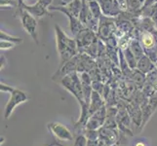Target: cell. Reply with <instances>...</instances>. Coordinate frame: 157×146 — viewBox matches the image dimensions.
<instances>
[{
    "label": "cell",
    "instance_id": "1",
    "mask_svg": "<svg viewBox=\"0 0 157 146\" xmlns=\"http://www.w3.org/2000/svg\"><path fill=\"white\" fill-rule=\"evenodd\" d=\"M55 32H56L57 51L59 57V68L66 62H67L70 58H72L73 57L78 55L79 50L75 38L68 37L59 24L55 25Z\"/></svg>",
    "mask_w": 157,
    "mask_h": 146
},
{
    "label": "cell",
    "instance_id": "2",
    "mask_svg": "<svg viewBox=\"0 0 157 146\" xmlns=\"http://www.w3.org/2000/svg\"><path fill=\"white\" fill-rule=\"evenodd\" d=\"M59 83L77 99V101L80 104V107H82L86 104H89V103H86L84 100L82 84H81L80 76L77 71L72 72L67 75V76H64L63 78L61 79V81H59Z\"/></svg>",
    "mask_w": 157,
    "mask_h": 146
},
{
    "label": "cell",
    "instance_id": "3",
    "mask_svg": "<svg viewBox=\"0 0 157 146\" xmlns=\"http://www.w3.org/2000/svg\"><path fill=\"white\" fill-rule=\"evenodd\" d=\"M18 11L24 29L36 44H39L38 33H37V19L23 8H18Z\"/></svg>",
    "mask_w": 157,
    "mask_h": 146
},
{
    "label": "cell",
    "instance_id": "4",
    "mask_svg": "<svg viewBox=\"0 0 157 146\" xmlns=\"http://www.w3.org/2000/svg\"><path fill=\"white\" fill-rule=\"evenodd\" d=\"M11 96L7 102L6 106H5V111H4V117L5 119H9L10 116L12 115V113L14 112L15 108L19 106L20 104L24 103V102L28 101L29 96L24 91H21L20 89L14 88L13 91L10 93Z\"/></svg>",
    "mask_w": 157,
    "mask_h": 146
},
{
    "label": "cell",
    "instance_id": "5",
    "mask_svg": "<svg viewBox=\"0 0 157 146\" xmlns=\"http://www.w3.org/2000/svg\"><path fill=\"white\" fill-rule=\"evenodd\" d=\"M116 29H117L116 21L114 20H112V18L102 15L100 19V25H99L98 32H97V35H98L99 39L102 41H106L112 35H114Z\"/></svg>",
    "mask_w": 157,
    "mask_h": 146
},
{
    "label": "cell",
    "instance_id": "6",
    "mask_svg": "<svg viewBox=\"0 0 157 146\" xmlns=\"http://www.w3.org/2000/svg\"><path fill=\"white\" fill-rule=\"evenodd\" d=\"M47 128L52 136L59 141H70L73 139L72 132L61 123H49L47 124Z\"/></svg>",
    "mask_w": 157,
    "mask_h": 146
},
{
    "label": "cell",
    "instance_id": "7",
    "mask_svg": "<svg viewBox=\"0 0 157 146\" xmlns=\"http://www.w3.org/2000/svg\"><path fill=\"white\" fill-rule=\"evenodd\" d=\"M98 38L99 37H97L94 31H92L91 29L87 28H84L76 36H75V40L77 42L79 53H84L86 51V49L91 44H93Z\"/></svg>",
    "mask_w": 157,
    "mask_h": 146
},
{
    "label": "cell",
    "instance_id": "8",
    "mask_svg": "<svg viewBox=\"0 0 157 146\" xmlns=\"http://www.w3.org/2000/svg\"><path fill=\"white\" fill-rule=\"evenodd\" d=\"M78 64H79V54L73 57L72 58H70L67 62H66L63 66L59 67L57 72L52 76V80L56 81V82H59L62 78H63L67 75L77 71L78 69Z\"/></svg>",
    "mask_w": 157,
    "mask_h": 146
},
{
    "label": "cell",
    "instance_id": "9",
    "mask_svg": "<svg viewBox=\"0 0 157 146\" xmlns=\"http://www.w3.org/2000/svg\"><path fill=\"white\" fill-rule=\"evenodd\" d=\"M116 122L118 131L129 134V136H134V133L132 131V125H134V124L127 109H118Z\"/></svg>",
    "mask_w": 157,
    "mask_h": 146
},
{
    "label": "cell",
    "instance_id": "10",
    "mask_svg": "<svg viewBox=\"0 0 157 146\" xmlns=\"http://www.w3.org/2000/svg\"><path fill=\"white\" fill-rule=\"evenodd\" d=\"M49 10L50 11H59V12H61L67 16L69 21V29L71 31V33L74 35V37L85 28V25L81 23L79 18L75 17V16H73L72 14H70L66 7H50Z\"/></svg>",
    "mask_w": 157,
    "mask_h": 146
},
{
    "label": "cell",
    "instance_id": "11",
    "mask_svg": "<svg viewBox=\"0 0 157 146\" xmlns=\"http://www.w3.org/2000/svg\"><path fill=\"white\" fill-rule=\"evenodd\" d=\"M106 114H107V107L106 105H105L98 111H96L94 114L89 118L87 124H86V129H101L105 124Z\"/></svg>",
    "mask_w": 157,
    "mask_h": 146
},
{
    "label": "cell",
    "instance_id": "12",
    "mask_svg": "<svg viewBox=\"0 0 157 146\" xmlns=\"http://www.w3.org/2000/svg\"><path fill=\"white\" fill-rule=\"evenodd\" d=\"M18 8H23V9L26 10L32 16H34L36 19H41L43 17H45V16L49 15V12H50L49 7L46 6V5L43 3L41 0H38L36 3L31 4V5L25 4L24 2Z\"/></svg>",
    "mask_w": 157,
    "mask_h": 146
},
{
    "label": "cell",
    "instance_id": "13",
    "mask_svg": "<svg viewBox=\"0 0 157 146\" xmlns=\"http://www.w3.org/2000/svg\"><path fill=\"white\" fill-rule=\"evenodd\" d=\"M100 141H101L105 146H114L119 140V133L117 129L101 127L99 129Z\"/></svg>",
    "mask_w": 157,
    "mask_h": 146
},
{
    "label": "cell",
    "instance_id": "14",
    "mask_svg": "<svg viewBox=\"0 0 157 146\" xmlns=\"http://www.w3.org/2000/svg\"><path fill=\"white\" fill-rule=\"evenodd\" d=\"M102 11V15L109 18H115L122 14L117 0H98Z\"/></svg>",
    "mask_w": 157,
    "mask_h": 146
},
{
    "label": "cell",
    "instance_id": "15",
    "mask_svg": "<svg viewBox=\"0 0 157 146\" xmlns=\"http://www.w3.org/2000/svg\"><path fill=\"white\" fill-rule=\"evenodd\" d=\"M156 109H157V92L148 97V101L147 102V104L142 107L143 123H142V126H140V129L144 128V126L147 125V123L148 122V120L150 119V117L152 116L153 113L156 111Z\"/></svg>",
    "mask_w": 157,
    "mask_h": 146
},
{
    "label": "cell",
    "instance_id": "16",
    "mask_svg": "<svg viewBox=\"0 0 157 146\" xmlns=\"http://www.w3.org/2000/svg\"><path fill=\"white\" fill-rule=\"evenodd\" d=\"M105 105V99L101 96L100 93L93 90V93H92V95H91V100H90V106H89L90 117L93 115L96 111H98Z\"/></svg>",
    "mask_w": 157,
    "mask_h": 146
},
{
    "label": "cell",
    "instance_id": "17",
    "mask_svg": "<svg viewBox=\"0 0 157 146\" xmlns=\"http://www.w3.org/2000/svg\"><path fill=\"white\" fill-rule=\"evenodd\" d=\"M136 69L140 70L142 73L147 75L151 71H153L154 69H156V66L148 56L144 55L142 58H140L138 61V66Z\"/></svg>",
    "mask_w": 157,
    "mask_h": 146
},
{
    "label": "cell",
    "instance_id": "18",
    "mask_svg": "<svg viewBox=\"0 0 157 146\" xmlns=\"http://www.w3.org/2000/svg\"><path fill=\"white\" fill-rule=\"evenodd\" d=\"M129 78L131 79L132 83H134L136 85V87H138L139 90H142L147 83V75L142 73L138 69H134Z\"/></svg>",
    "mask_w": 157,
    "mask_h": 146
},
{
    "label": "cell",
    "instance_id": "19",
    "mask_svg": "<svg viewBox=\"0 0 157 146\" xmlns=\"http://www.w3.org/2000/svg\"><path fill=\"white\" fill-rule=\"evenodd\" d=\"M129 47L132 50V52L134 53V55L136 56L138 61H139L140 58H142L145 55L144 49L142 43H140L139 38H132L131 42H130Z\"/></svg>",
    "mask_w": 157,
    "mask_h": 146
},
{
    "label": "cell",
    "instance_id": "20",
    "mask_svg": "<svg viewBox=\"0 0 157 146\" xmlns=\"http://www.w3.org/2000/svg\"><path fill=\"white\" fill-rule=\"evenodd\" d=\"M122 51H123L124 57H125V58H126V62L128 63L129 67L131 68L132 70L136 69L137 66H138V59H137L136 56L134 55V53L132 52V50L130 49V47L125 48Z\"/></svg>",
    "mask_w": 157,
    "mask_h": 146
},
{
    "label": "cell",
    "instance_id": "21",
    "mask_svg": "<svg viewBox=\"0 0 157 146\" xmlns=\"http://www.w3.org/2000/svg\"><path fill=\"white\" fill-rule=\"evenodd\" d=\"M70 14H72L75 17L79 18V15L82 9V0H73L71 3H69L66 7Z\"/></svg>",
    "mask_w": 157,
    "mask_h": 146
},
{
    "label": "cell",
    "instance_id": "22",
    "mask_svg": "<svg viewBox=\"0 0 157 146\" xmlns=\"http://www.w3.org/2000/svg\"><path fill=\"white\" fill-rule=\"evenodd\" d=\"M88 3H89L90 10H91V12H92V14H93L94 17L96 19H101V17L102 16V11H101V5L98 2V0H95V1H90Z\"/></svg>",
    "mask_w": 157,
    "mask_h": 146
},
{
    "label": "cell",
    "instance_id": "23",
    "mask_svg": "<svg viewBox=\"0 0 157 146\" xmlns=\"http://www.w3.org/2000/svg\"><path fill=\"white\" fill-rule=\"evenodd\" d=\"M0 39L15 43L16 45H19L21 43H23V39H21V37H15L12 35H9L8 33H6V32L3 30H1V33H0Z\"/></svg>",
    "mask_w": 157,
    "mask_h": 146
},
{
    "label": "cell",
    "instance_id": "24",
    "mask_svg": "<svg viewBox=\"0 0 157 146\" xmlns=\"http://www.w3.org/2000/svg\"><path fill=\"white\" fill-rule=\"evenodd\" d=\"M88 144V138L83 133H78L74 139V142L72 146H87Z\"/></svg>",
    "mask_w": 157,
    "mask_h": 146
},
{
    "label": "cell",
    "instance_id": "25",
    "mask_svg": "<svg viewBox=\"0 0 157 146\" xmlns=\"http://www.w3.org/2000/svg\"><path fill=\"white\" fill-rule=\"evenodd\" d=\"M0 6H1V9L8 8V7L18 8L19 3H18V0H0Z\"/></svg>",
    "mask_w": 157,
    "mask_h": 146
},
{
    "label": "cell",
    "instance_id": "26",
    "mask_svg": "<svg viewBox=\"0 0 157 146\" xmlns=\"http://www.w3.org/2000/svg\"><path fill=\"white\" fill-rule=\"evenodd\" d=\"M16 46L15 43H12V42H9V41H6V40H1L0 42V49H1V51H4V50H11V49H14Z\"/></svg>",
    "mask_w": 157,
    "mask_h": 146
},
{
    "label": "cell",
    "instance_id": "27",
    "mask_svg": "<svg viewBox=\"0 0 157 146\" xmlns=\"http://www.w3.org/2000/svg\"><path fill=\"white\" fill-rule=\"evenodd\" d=\"M73 0H54L51 7H67Z\"/></svg>",
    "mask_w": 157,
    "mask_h": 146
},
{
    "label": "cell",
    "instance_id": "28",
    "mask_svg": "<svg viewBox=\"0 0 157 146\" xmlns=\"http://www.w3.org/2000/svg\"><path fill=\"white\" fill-rule=\"evenodd\" d=\"M117 2L119 4V7H120L122 12H127L129 6H128V0H117Z\"/></svg>",
    "mask_w": 157,
    "mask_h": 146
},
{
    "label": "cell",
    "instance_id": "29",
    "mask_svg": "<svg viewBox=\"0 0 157 146\" xmlns=\"http://www.w3.org/2000/svg\"><path fill=\"white\" fill-rule=\"evenodd\" d=\"M13 87L12 86H9L7 84H5L3 82L0 83V91L1 92H4V93H11V92L13 91Z\"/></svg>",
    "mask_w": 157,
    "mask_h": 146
},
{
    "label": "cell",
    "instance_id": "30",
    "mask_svg": "<svg viewBox=\"0 0 157 146\" xmlns=\"http://www.w3.org/2000/svg\"><path fill=\"white\" fill-rule=\"evenodd\" d=\"M157 4V0H145L143 4V7H148V6H152V5Z\"/></svg>",
    "mask_w": 157,
    "mask_h": 146
},
{
    "label": "cell",
    "instance_id": "31",
    "mask_svg": "<svg viewBox=\"0 0 157 146\" xmlns=\"http://www.w3.org/2000/svg\"><path fill=\"white\" fill-rule=\"evenodd\" d=\"M151 21H152V23L155 26V28L157 29V9L154 11V13L152 14V16H151Z\"/></svg>",
    "mask_w": 157,
    "mask_h": 146
},
{
    "label": "cell",
    "instance_id": "32",
    "mask_svg": "<svg viewBox=\"0 0 157 146\" xmlns=\"http://www.w3.org/2000/svg\"><path fill=\"white\" fill-rule=\"evenodd\" d=\"M7 64V58L4 55H1V70L5 67V66Z\"/></svg>",
    "mask_w": 157,
    "mask_h": 146
},
{
    "label": "cell",
    "instance_id": "33",
    "mask_svg": "<svg viewBox=\"0 0 157 146\" xmlns=\"http://www.w3.org/2000/svg\"><path fill=\"white\" fill-rule=\"evenodd\" d=\"M134 146H147V145L145 144L144 141H138V142H136L134 144Z\"/></svg>",
    "mask_w": 157,
    "mask_h": 146
},
{
    "label": "cell",
    "instance_id": "34",
    "mask_svg": "<svg viewBox=\"0 0 157 146\" xmlns=\"http://www.w3.org/2000/svg\"><path fill=\"white\" fill-rule=\"evenodd\" d=\"M23 1L25 3V4H29V3H36L37 1H38V0H23Z\"/></svg>",
    "mask_w": 157,
    "mask_h": 146
},
{
    "label": "cell",
    "instance_id": "35",
    "mask_svg": "<svg viewBox=\"0 0 157 146\" xmlns=\"http://www.w3.org/2000/svg\"><path fill=\"white\" fill-rule=\"evenodd\" d=\"M43 146H56V141H55V142H53V143H48V144H45V145H43Z\"/></svg>",
    "mask_w": 157,
    "mask_h": 146
},
{
    "label": "cell",
    "instance_id": "36",
    "mask_svg": "<svg viewBox=\"0 0 157 146\" xmlns=\"http://www.w3.org/2000/svg\"><path fill=\"white\" fill-rule=\"evenodd\" d=\"M18 3H19V6H21V5L24 3V1H23V0H18ZM19 6H18V7H19Z\"/></svg>",
    "mask_w": 157,
    "mask_h": 146
},
{
    "label": "cell",
    "instance_id": "37",
    "mask_svg": "<svg viewBox=\"0 0 157 146\" xmlns=\"http://www.w3.org/2000/svg\"><path fill=\"white\" fill-rule=\"evenodd\" d=\"M56 146H66V145H63V144H61L59 142H57L56 141Z\"/></svg>",
    "mask_w": 157,
    "mask_h": 146
},
{
    "label": "cell",
    "instance_id": "38",
    "mask_svg": "<svg viewBox=\"0 0 157 146\" xmlns=\"http://www.w3.org/2000/svg\"><path fill=\"white\" fill-rule=\"evenodd\" d=\"M88 2H90V1H95V0H87Z\"/></svg>",
    "mask_w": 157,
    "mask_h": 146
},
{
    "label": "cell",
    "instance_id": "39",
    "mask_svg": "<svg viewBox=\"0 0 157 146\" xmlns=\"http://www.w3.org/2000/svg\"><path fill=\"white\" fill-rule=\"evenodd\" d=\"M140 1H142V2H143V3H144V1H145V0H140Z\"/></svg>",
    "mask_w": 157,
    "mask_h": 146
},
{
    "label": "cell",
    "instance_id": "40",
    "mask_svg": "<svg viewBox=\"0 0 157 146\" xmlns=\"http://www.w3.org/2000/svg\"><path fill=\"white\" fill-rule=\"evenodd\" d=\"M155 66H156V68H157V62L155 63Z\"/></svg>",
    "mask_w": 157,
    "mask_h": 146
}]
</instances>
